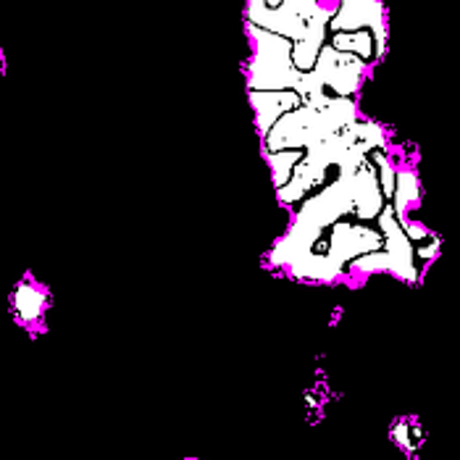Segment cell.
<instances>
[{
	"label": "cell",
	"mask_w": 460,
	"mask_h": 460,
	"mask_svg": "<svg viewBox=\"0 0 460 460\" xmlns=\"http://www.w3.org/2000/svg\"><path fill=\"white\" fill-rule=\"evenodd\" d=\"M266 3H269V5H271V8H277V5H282V3H285V0H266Z\"/></svg>",
	"instance_id": "e0dca14e"
},
{
	"label": "cell",
	"mask_w": 460,
	"mask_h": 460,
	"mask_svg": "<svg viewBox=\"0 0 460 460\" xmlns=\"http://www.w3.org/2000/svg\"><path fill=\"white\" fill-rule=\"evenodd\" d=\"M250 103L255 108V121H258V132L266 137L274 124L303 105V97L295 92V90H282V92H258V90H250Z\"/></svg>",
	"instance_id": "30bf717a"
},
{
	"label": "cell",
	"mask_w": 460,
	"mask_h": 460,
	"mask_svg": "<svg viewBox=\"0 0 460 460\" xmlns=\"http://www.w3.org/2000/svg\"><path fill=\"white\" fill-rule=\"evenodd\" d=\"M384 192H379V176L371 163H361L358 168L339 171L337 182L324 187L318 195L308 198L303 211H298L295 224L290 231L274 245L269 253V261L274 266L292 269L306 255L313 253V245L321 239V231L329 224L334 227L339 216L358 214V219H374L382 216Z\"/></svg>",
	"instance_id": "6da1fadb"
},
{
	"label": "cell",
	"mask_w": 460,
	"mask_h": 460,
	"mask_svg": "<svg viewBox=\"0 0 460 460\" xmlns=\"http://www.w3.org/2000/svg\"><path fill=\"white\" fill-rule=\"evenodd\" d=\"M247 29L255 40V58L250 64V90L258 92L298 90L306 72H300L292 61L295 43L253 24H247Z\"/></svg>",
	"instance_id": "8992f818"
},
{
	"label": "cell",
	"mask_w": 460,
	"mask_h": 460,
	"mask_svg": "<svg viewBox=\"0 0 460 460\" xmlns=\"http://www.w3.org/2000/svg\"><path fill=\"white\" fill-rule=\"evenodd\" d=\"M350 124H355V103L350 97H334L326 108L300 105L285 113L263 140L269 153L313 148L345 132Z\"/></svg>",
	"instance_id": "277c9868"
},
{
	"label": "cell",
	"mask_w": 460,
	"mask_h": 460,
	"mask_svg": "<svg viewBox=\"0 0 460 460\" xmlns=\"http://www.w3.org/2000/svg\"><path fill=\"white\" fill-rule=\"evenodd\" d=\"M331 45L337 51H345V53L355 51V56L369 58L374 53V35L371 32H334Z\"/></svg>",
	"instance_id": "4fadbf2b"
},
{
	"label": "cell",
	"mask_w": 460,
	"mask_h": 460,
	"mask_svg": "<svg viewBox=\"0 0 460 460\" xmlns=\"http://www.w3.org/2000/svg\"><path fill=\"white\" fill-rule=\"evenodd\" d=\"M13 308L21 321H37L45 308V292L32 285H21L13 292Z\"/></svg>",
	"instance_id": "8fae6325"
},
{
	"label": "cell",
	"mask_w": 460,
	"mask_h": 460,
	"mask_svg": "<svg viewBox=\"0 0 460 460\" xmlns=\"http://www.w3.org/2000/svg\"><path fill=\"white\" fill-rule=\"evenodd\" d=\"M374 160L379 163V174H382V192L386 198H394V187H397V176H394V168L392 163L386 160L384 153H374Z\"/></svg>",
	"instance_id": "9a60e30c"
},
{
	"label": "cell",
	"mask_w": 460,
	"mask_h": 460,
	"mask_svg": "<svg viewBox=\"0 0 460 460\" xmlns=\"http://www.w3.org/2000/svg\"><path fill=\"white\" fill-rule=\"evenodd\" d=\"M247 19L253 27L277 32L295 43L292 61L300 72H313L316 61L324 51L329 11L321 8L316 0H285L282 5L271 8L266 0L247 3Z\"/></svg>",
	"instance_id": "3957f363"
},
{
	"label": "cell",
	"mask_w": 460,
	"mask_h": 460,
	"mask_svg": "<svg viewBox=\"0 0 460 460\" xmlns=\"http://www.w3.org/2000/svg\"><path fill=\"white\" fill-rule=\"evenodd\" d=\"M379 230L386 237V250L384 253H369L353 261L355 271H392L394 277L405 282H416L418 271L413 263V245L405 227L400 224L394 208H384L379 216Z\"/></svg>",
	"instance_id": "52a82bcc"
},
{
	"label": "cell",
	"mask_w": 460,
	"mask_h": 460,
	"mask_svg": "<svg viewBox=\"0 0 460 460\" xmlns=\"http://www.w3.org/2000/svg\"><path fill=\"white\" fill-rule=\"evenodd\" d=\"M421 195L418 190V176L416 171H397V187H394V214L397 219L402 222L405 219V211L410 203H416Z\"/></svg>",
	"instance_id": "7c38bea8"
},
{
	"label": "cell",
	"mask_w": 460,
	"mask_h": 460,
	"mask_svg": "<svg viewBox=\"0 0 460 460\" xmlns=\"http://www.w3.org/2000/svg\"><path fill=\"white\" fill-rule=\"evenodd\" d=\"M300 160H303V155L298 153V151H279V153H269V163L274 166V184H277L279 190L292 179V174H295L292 166H298Z\"/></svg>",
	"instance_id": "5bb4252c"
},
{
	"label": "cell",
	"mask_w": 460,
	"mask_h": 460,
	"mask_svg": "<svg viewBox=\"0 0 460 460\" xmlns=\"http://www.w3.org/2000/svg\"><path fill=\"white\" fill-rule=\"evenodd\" d=\"M384 245V237L379 231L366 230V227H353V224H334L331 227V242L326 245L324 253H310L300 263H295L290 271L298 279H313V282H334L345 263L353 261L355 255H369L377 253Z\"/></svg>",
	"instance_id": "5b68a950"
},
{
	"label": "cell",
	"mask_w": 460,
	"mask_h": 460,
	"mask_svg": "<svg viewBox=\"0 0 460 460\" xmlns=\"http://www.w3.org/2000/svg\"><path fill=\"white\" fill-rule=\"evenodd\" d=\"M384 145V132L379 124H350L345 132L329 137L321 145L308 148V155L295 166L292 179L277 192L279 203H295L306 195L308 190L318 187L326 176V168L334 163L339 171L358 168L363 163V155Z\"/></svg>",
	"instance_id": "7a4b0ae2"
},
{
	"label": "cell",
	"mask_w": 460,
	"mask_h": 460,
	"mask_svg": "<svg viewBox=\"0 0 460 460\" xmlns=\"http://www.w3.org/2000/svg\"><path fill=\"white\" fill-rule=\"evenodd\" d=\"M392 437H394V442H397L400 448H405V450L418 448V442H416V437H413V424H408V421L397 424V426L392 429Z\"/></svg>",
	"instance_id": "2e32d148"
},
{
	"label": "cell",
	"mask_w": 460,
	"mask_h": 460,
	"mask_svg": "<svg viewBox=\"0 0 460 460\" xmlns=\"http://www.w3.org/2000/svg\"><path fill=\"white\" fill-rule=\"evenodd\" d=\"M363 69H366V64L361 56L337 51L334 45H324L313 72L318 74L326 90L334 92V97H347L361 87Z\"/></svg>",
	"instance_id": "ba28073f"
},
{
	"label": "cell",
	"mask_w": 460,
	"mask_h": 460,
	"mask_svg": "<svg viewBox=\"0 0 460 460\" xmlns=\"http://www.w3.org/2000/svg\"><path fill=\"white\" fill-rule=\"evenodd\" d=\"M334 32H361V27H371L379 48V58L386 48V21H384V5L379 0H342L337 16L329 21Z\"/></svg>",
	"instance_id": "9c48e42d"
}]
</instances>
